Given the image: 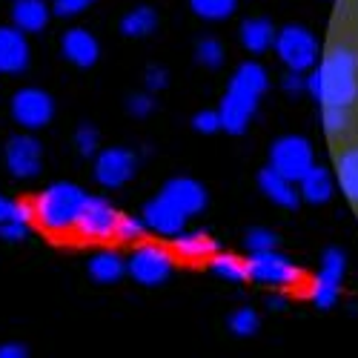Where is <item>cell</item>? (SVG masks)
Here are the masks:
<instances>
[{"mask_svg": "<svg viewBox=\"0 0 358 358\" xmlns=\"http://www.w3.org/2000/svg\"><path fill=\"white\" fill-rule=\"evenodd\" d=\"M135 166H138V158L132 149H124V146H106L95 155V181L103 187V189H117L129 184L135 178Z\"/></svg>", "mask_w": 358, "mask_h": 358, "instance_id": "obj_9", "label": "cell"}, {"mask_svg": "<svg viewBox=\"0 0 358 358\" xmlns=\"http://www.w3.org/2000/svg\"><path fill=\"white\" fill-rule=\"evenodd\" d=\"M3 161L15 178H35L43 164V146L35 135L17 132L3 146Z\"/></svg>", "mask_w": 358, "mask_h": 358, "instance_id": "obj_11", "label": "cell"}, {"mask_svg": "<svg viewBox=\"0 0 358 358\" xmlns=\"http://www.w3.org/2000/svg\"><path fill=\"white\" fill-rule=\"evenodd\" d=\"M143 83H146V92H161V89H166L169 86V75H166V69L164 66H146V72H143Z\"/></svg>", "mask_w": 358, "mask_h": 358, "instance_id": "obj_38", "label": "cell"}, {"mask_svg": "<svg viewBox=\"0 0 358 358\" xmlns=\"http://www.w3.org/2000/svg\"><path fill=\"white\" fill-rule=\"evenodd\" d=\"M117 221H121V215L106 198L86 195L75 224V235L80 241H112L117 232Z\"/></svg>", "mask_w": 358, "mask_h": 358, "instance_id": "obj_5", "label": "cell"}, {"mask_svg": "<svg viewBox=\"0 0 358 358\" xmlns=\"http://www.w3.org/2000/svg\"><path fill=\"white\" fill-rule=\"evenodd\" d=\"M224 43L218 38H201L198 46H195V61L203 66V69H218L224 64Z\"/></svg>", "mask_w": 358, "mask_h": 358, "instance_id": "obj_31", "label": "cell"}, {"mask_svg": "<svg viewBox=\"0 0 358 358\" xmlns=\"http://www.w3.org/2000/svg\"><path fill=\"white\" fill-rule=\"evenodd\" d=\"M52 6L46 0H12V26H17L26 35H38L49 26Z\"/></svg>", "mask_w": 358, "mask_h": 358, "instance_id": "obj_18", "label": "cell"}, {"mask_svg": "<svg viewBox=\"0 0 358 358\" xmlns=\"http://www.w3.org/2000/svg\"><path fill=\"white\" fill-rule=\"evenodd\" d=\"M86 270H89V278H92L95 284H117L129 273V266H127V258H121V252L101 250V252H95L92 258H89Z\"/></svg>", "mask_w": 358, "mask_h": 358, "instance_id": "obj_21", "label": "cell"}, {"mask_svg": "<svg viewBox=\"0 0 358 358\" xmlns=\"http://www.w3.org/2000/svg\"><path fill=\"white\" fill-rule=\"evenodd\" d=\"M0 238H3V241H9V244L26 241V238H29V224H20V221H15V224H0Z\"/></svg>", "mask_w": 358, "mask_h": 358, "instance_id": "obj_39", "label": "cell"}, {"mask_svg": "<svg viewBox=\"0 0 358 358\" xmlns=\"http://www.w3.org/2000/svg\"><path fill=\"white\" fill-rule=\"evenodd\" d=\"M172 250L184 261H210L218 252V241L203 229H184L172 238Z\"/></svg>", "mask_w": 358, "mask_h": 358, "instance_id": "obj_19", "label": "cell"}, {"mask_svg": "<svg viewBox=\"0 0 358 358\" xmlns=\"http://www.w3.org/2000/svg\"><path fill=\"white\" fill-rule=\"evenodd\" d=\"M247 273L250 281L261 284V287H275V289H287L301 281V270L281 252L270 250V252H252L247 261Z\"/></svg>", "mask_w": 358, "mask_h": 358, "instance_id": "obj_6", "label": "cell"}, {"mask_svg": "<svg viewBox=\"0 0 358 358\" xmlns=\"http://www.w3.org/2000/svg\"><path fill=\"white\" fill-rule=\"evenodd\" d=\"M336 178L330 169L324 166H313L301 181H298V189H301V198L310 201V203H327L333 195H336Z\"/></svg>", "mask_w": 358, "mask_h": 358, "instance_id": "obj_23", "label": "cell"}, {"mask_svg": "<svg viewBox=\"0 0 358 358\" xmlns=\"http://www.w3.org/2000/svg\"><path fill=\"white\" fill-rule=\"evenodd\" d=\"M238 35H241V46L250 55H264L266 49L275 46V38H278V32L266 17H247L241 23V32Z\"/></svg>", "mask_w": 358, "mask_h": 358, "instance_id": "obj_22", "label": "cell"}, {"mask_svg": "<svg viewBox=\"0 0 358 358\" xmlns=\"http://www.w3.org/2000/svg\"><path fill=\"white\" fill-rule=\"evenodd\" d=\"M284 304H287V301H284L281 295H273L270 301H266V307H270V310H284Z\"/></svg>", "mask_w": 358, "mask_h": 358, "instance_id": "obj_42", "label": "cell"}, {"mask_svg": "<svg viewBox=\"0 0 358 358\" xmlns=\"http://www.w3.org/2000/svg\"><path fill=\"white\" fill-rule=\"evenodd\" d=\"M161 195L169 198L187 218L203 213V206H206V189H203V184H198L195 178H184V175L169 178V181L164 184V189H161Z\"/></svg>", "mask_w": 358, "mask_h": 358, "instance_id": "obj_16", "label": "cell"}, {"mask_svg": "<svg viewBox=\"0 0 358 358\" xmlns=\"http://www.w3.org/2000/svg\"><path fill=\"white\" fill-rule=\"evenodd\" d=\"M92 3H95V0H52V12L57 17H78Z\"/></svg>", "mask_w": 358, "mask_h": 358, "instance_id": "obj_37", "label": "cell"}, {"mask_svg": "<svg viewBox=\"0 0 358 358\" xmlns=\"http://www.w3.org/2000/svg\"><path fill=\"white\" fill-rule=\"evenodd\" d=\"M275 55L289 72H313L318 64V41L304 26H284L275 38Z\"/></svg>", "mask_w": 358, "mask_h": 358, "instance_id": "obj_3", "label": "cell"}, {"mask_svg": "<svg viewBox=\"0 0 358 358\" xmlns=\"http://www.w3.org/2000/svg\"><path fill=\"white\" fill-rule=\"evenodd\" d=\"M189 9H192L201 20L221 23V20H227V17L235 15L238 0H189Z\"/></svg>", "mask_w": 358, "mask_h": 358, "instance_id": "obj_28", "label": "cell"}, {"mask_svg": "<svg viewBox=\"0 0 358 358\" xmlns=\"http://www.w3.org/2000/svg\"><path fill=\"white\" fill-rule=\"evenodd\" d=\"M0 358H29V350L17 341H6L0 344Z\"/></svg>", "mask_w": 358, "mask_h": 358, "instance_id": "obj_40", "label": "cell"}, {"mask_svg": "<svg viewBox=\"0 0 358 358\" xmlns=\"http://www.w3.org/2000/svg\"><path fill=\"white\" fill-rule=\"evenodd\" d=\"M227 324H229V333H232V336H238V338H250V336L258 333L261 318H258V313H255L252 307H241V310H235V313L229 315Z\"/></svg>", "mask_w": 358, "mask_h": 358, "instance_id": "obj_30", "label": "cell"}, {"mask_svg": "<svg viewBox=\"0 0 358 358\" xmlns=\"http://www.w3.org/2000/svg\"><path fill=\"white\" fill-rule=\"evenodd\" d=\"M344 266H347V258H344L341 250H327L324 252L321 270H318V275L313 278V287H310V301L318 310H330L338 301L341 281H344Z\"/></svg>", "mask_w": 358, "mask_h": 358, "instance_id": "obj_10", "label": "cell"}, {"mask_svg": "<svg viewBox=\"0 0 358 358\" xmlns=\"http://www.w3.org/2000/svg\"><path fill=\"white\" fill-rule=\"evenodd\" d=\"M146 229H149V227H146L143 215H121L115 238H117V241H141Z\"/></svg>", "mask_w": 358, "mask_h": 358, "instance_id": "obj_33", "label": "cell"}, {"mask_svg": "<svg viewBox=\"0 0 358 358\" xmlns=\"http://www.w3.org/2000/svg\"><path fill=\"white\" fill-rule=\"evenodd\" d=\"M127 112L132 117H149L155 112V101H152V92H135L127 98Z\"/></svg>", "mask_w": 358, "mask_h": 358, "instance_id": "obj_36", "label": "cell"}, {"mask_svg": "<svg viewBox=\"0 0 358 358\" xmlns=\"http://www.w3.org/2000/svg\"><path fill=\"white\" fill-rule=\"evenodd\" d=\"M32 224L35 221V201H15L9 195H0V224Z\"/></svg>", "mask_w": 358, "mask_h": 358, "instance_id": "obj_29", "label": "cell"}, {"mask_svg": "<svg viewBox=\"0 0 358 358\" xmlns=\"http://www.w3.org/2000/svg\"><path fill=\"white\" fill-rule=\"evenodd\" d=\"M258 189L275 206H284V210H295L298 201H301V189H295V181H289L287 175H281L273 166L258 172Z\"/></svg>", "mask_w": 358, "mask_h": 358, "instance_id": "obj_17", "label": "cell"}, {"mask_svg": "<svg viewBox=\"0 0 358 358\" xmlns=\"http://www.w3.org/2000/svg\"><path fill=\"white\" fill-rule=\"evenodd\" d=\"M32 61L26 32L17 26H0V75H20Z\"/></svg>", "mask_w": 358, "mask_h": 358, "instance_id": "obj_14", "label": "cell"}, {"mask_svg": "<svg viewBox=\"0 0 358 358\" xmlns=\"http://www.w3.org/2000/svg\"><path fill=\"white\" fill-rule=\"evenodd\" d=\"M192 129L201 132V135H215L218 129H224V124H221V112H218V109H201V112H195V117H192Z\"/></svg>", "mask_w": 358, "mask_h": 358, "instance_id": "obj_35", "label": "cell"}, {"mask_svg": "<svg viewBox=\"0 0 358 358\" xmlns=\"http://www.w3.org/2000/svg\"><path fill=\"white\" fill-rule=\"evenodd\" d=\"M258 109V98L250 95V92H241V89L229 86L221 103H218V112H221V124H224V132L227 135H244L252 115Z\"/></svg>", "mask_w": 358, "mask_h": 358, "instance_id": "obj_12", "label": "cell"}, {"mask_svg": "<svg viewBox=\"0 0 358 358\" xmlns=\"http://www.w3.org/2000/svg\"><path fill=\"white\" fill-rule=\"evenodd\" d=\"M270 166L298 184L315 166L313 143L307 138H301V135H281L270 146Z\"/></svg>", "mask_w": 358, "mask_h": 358, "instance_id": "obj_4", "label": "cell"}, {"mask_svg": "<svg viewBox=\"0 0 358 358\" xmlns=\"http://www.w3.org/2000/svg\"><path fill=\"white\" fill-rule=\"evenodd\" d=\"M321 127L327 132V138L341 141L350 135L352 129V109L344 106H321Z\"/></svg>", "mask_w": 358, "mask_h": 358, "instance_id": "obj_27", "label": "cell"}, {"mask_svg": "<svg viewBox=\"0 0 358 358\" xmlns=\"http://www.w3.org/2000/svg\"><path fill=\"white\" fill-rule=\"evenodd\" d=\"M141 215H143L149 232L164 235V238H175V235H181L187 229V215L164 195H155L152 201H146Z\"/></svg>", "mask_w": 358, "mask_h": 358, "instance_id": "obj_13", "label": "cell"}, {"mask_svg": "<svg viewBox=\"0 0 358 358\" xmlns=\"http://www.w3.org/2000/svg\"><path fill=\"white\" fill-rule=\"evenodd\" d=\"M61 52H64V57H66L72 66L89 69V66L98 64L101 43H98V38H95L92 32H89V29L75 26V29H66V32H64V38H61Z\"/></svg>", "mask_w": 358, "mask_h": 358, "instance_id": "obj_15", "label": "cell"}, {"mask_svg": "<svg viewBox=\"0 0 358 358\" xmlns=\"http://www.w3.org/2000/svg\"><path fill=\"white\" fill-rule=\"evenodd\" d=\"M75 146H78V152L83 155V158H95L98 152H101V135H98V129L92 127V124H83V127H78L75 129Z\"/></svg>", "mask_w": 358, "mask_h": 358, "instance_id": "obj_32", "label": "cell"}, {"mask_svg": "<svg viewBox=\"0 0 358 358\" xmlns=\"http://www.w3.org/2000/svg\"><path fill=\"white\" fill-rule=\"evenodd\" d=\"M127 266H129V275L138 284L158 287L172 275L175 261H172V252L166 247H161V244H141L127 258Z\"/></svg>", "mask_w": 358, "mask_h": 358, "instance_id": "obj_7", "label": "cell"}, {"mask_svg": "<svg viewBox=\"0 0 358 358\" xmlns=\"http://www.w3.org/2000/svg\"><path fill=\"white\" fill-rule=\"evenodd\" d=\"M210 270L215 278L221 281H229V284H241L250 278L247 273V261H241L238 255H229V252H215L210 258Z\"/></svg>", "mask_w": 358, "mask_h": 358, "instance_id": "obj_26", "label": "cell"}, {"mask_svg": "<svg viewBox=\"0 0 358 358\" xmlns=\"http://www.w3.org/2000/svg\"><path fill=\"white\" fill-rule=\"evenodd\" d=\"M12 117L15 124H20L26 132H35V129H43L46 124H52L55 117V101L49 92L38 86H23L12 95Z\"/></svg>", "mask_w": 358, "mask_h": 358, "instance_id": "obj_8", "label": "cell"}, {"mask_svg": "<svg viewBox=\"0 0 358 358\" xmlns=\"http://www.w3.org/2000/svg\"><path fill=\"white\" fill-rule=\"evenodd\" d=\"M83 201H86V192L78 184L55 181L35 198V221L52 235L75 232Z\"/></svg>", "mask_w": 358, "mask_h": 358, "instance_id": "obj_2", "label": "cell"}, {"mask_svg": "<svg viewBox=\"0 0 358 358\" xmlns=\"http://www.w3.org/2000/svg\"><path fill=\"white\" fill-rule=\"evenodd\" d=\"M229 86L241 89V92H250L255 98H261L266 92V86H270V75H266V69L255 61H244L241 66H238L229 78Z\"/></svg>", "mask_w": 358, "mask_h": 358, "instance_id": "obj_24", "label": "cell"}, {"mask_svg": "<svg viewBox=\"0 0 358 358\" xmlns=\"http://www.w3.org/2000/svg\"><path fill=\"white\" fill-rule=\"evenodd\" d=\"M275 244H278V235L273 229L252 227L247 232V250H250V255L252 252H270V250H275Z\"/></svg>", "mask_w": 358, "mask_h": 358, "instance_id": "obj_34", "label": "cell"}, {"mask_svg": "<svg viewBox=\"0 0 358 358\" xmlns=\"http://www.w3.org/2000/svg\"><path fill=\"white\" fill-rule=\"evenodd\" d=\"M336 181L347 201L358 206V141H350L336 155Z\"/></svg>", "mask_w": 358, "mask_h": 358, "instance_id": "obj_20", "label": "cell"}, {"mask_svg": "<svg viewBox=\"0 0 358 358\" xmlns=\"http://www.w3.org/2000/svg\"><path fill=\"white\" fill-rule=\"evenodd\" d=\"M284 89L287 92H301V89H307V78H301V72H287Z\"/></svg>", "mask_w": 358, "mask_h": 358, "instance_id": "obj_41", "label": "cell"}, {"mask_svg": "<svg viewBox=\"0 0 358 358\" xmlns=\"http://www.w3.org/2000/svg\"><path fill=\"white\" fill-rule=\"evenodd\" d=\"M158 29V12L152 6H135L121 17V35L124 38H146Z\"/></svg>", "mask_w": 358, "mask_h": 358, "instance_id": "obj_25", "label": "cell"}, {"mask_svg": "<svg viewBox=\"0 0 358 358\" xmlns=\"http://www.w3.org/2000/svg\"><path fill=\"white\" fill-rule=\"evenodd\" d=\"M307 89L321 106L352 109L358 103V46L347 41L333 43L310 72Z\"/></svg>", "mask_w": 358, "mask_h": 358, "instance_id": "obj_1", "label": "cell"}]
</instances>
